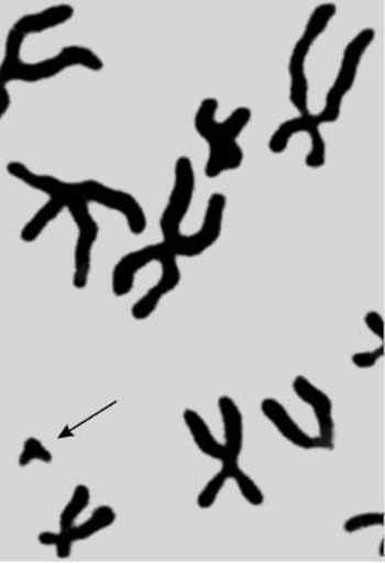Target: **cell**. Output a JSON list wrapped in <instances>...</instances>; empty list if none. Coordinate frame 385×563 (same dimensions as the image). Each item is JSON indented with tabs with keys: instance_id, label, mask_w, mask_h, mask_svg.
<instances>
[{
	"instance_id": "cell-16",
	"label": "cell",
	"mask_w": 385,
	"mask_h": 563,
	"mask_svg": "<svg viewBox=\"0 0 385 563\" xmlns=\"http://www.w3.org/2000/svg\"><path fill=\"white\" fill-rule=\"evenodd\" d=\"M89 504L90 489L88 485H76L74 495H72L69 503H67L65 508H63L61 519H58L61 531H66L74 528L77 519H79L81 512H84L86 508L89 507Z\"/></svg>"
},
{
	"instance_id": "cell-22",
	"label": "cell",
	"mask_w": 385,
	"mask_h": 563,
	"mask_svg": "<svg viewBox=\"0 0 385 563\" xmlns=\"http://www.w3.org/2000/svg\"><path fill=\"white\" fill-rule=\"evenodd\" d=\"M380 556L384 558V540L382 542V547H380Z\"/></svg>"
},
{
	"instance_id": "cell-14",
	"label": "cell",
	"mask_w": 385,
	"mask_h": 563,
	"mask_svg": "<svg viewBox=\"0 0 385 563\" xmlns=\"http://www.w3.org/2000/svg\"><path fill=\"white\" fill-rule=\"evenodd\" d=\"M184 421L199 451L208 457L216 459V461H223L226 453L224 443L219 442V440L215 438V434L211 433L210 427L207 426L201 415H198V412L191 410V408H187V410L184 411Z\"/></svg>"
},
{
	"instance_id": "cell-10",
	"label": "cell",
	"mask_w": 385,
	"mask_h": 563,
	"mask_svg": "<svg viewBox=\"0 0 385 563\" xmlns=\"http://www.w3.org/2000/svg\"><path fill=\"white\" fill-rule=\"evenodd\" d=\"M262 415L279 431L287 442L302 451H333L334 443L326 442L320 435L307 434L288 415L287 408L275 398H265L261 404Z\"/></svg>"
},
{
	"instance_id": "cell-8",
	"label": "cell",
	"mask_w": 385,
	"mask_h": 563,
	"mask_svg": "<svg viewBox=\"0 0 385 563\" xmlns=\"http://www.w3.org/2000/svg\"><path fill=\"white\" fill-rule=\"evenodd\" d=\"M66 190L84 199L88 203H98L125 218L127 225L134 235L143 234L147 230V218L143 207L133 195L124 190L110 188L97 180L63 181Z\"/></svg>"
},
{
	"instance_id": "cell-21",
	"label": "cell",
	"mask_w": 385,
	"mask_h": 563,
	"mask_svg": "<svg viewBox=\"0 0 385 563\" xmlns=\"http://www.w3.org/2000/svg\"><path fill=\"white\" fill-rule=\"evenodd\" d=\"M12 99L11 93L7 89V86H0V121L7 115L9 108H11Z\"/></svg>"
},
{
	"instance_id": "cell-20",
	"label": "cell",
	"mask_w": 385,
	"mask_h": 563,
	"mask_svg": "<svg viewBox=\"0 0 385 563\" xmlns=\"http://www.w3.org/2000/svg\"><path fill=\"white\" fill-rule=\"evenodd\" d=\"M365 325L369 327L371 333L377 335L380 340L385 338V327L383 316L378 311H369L364 317Z\"/></svg>"
},
{
	"instance_id": "cell-18",
	"label": "cell",
	"mask_w": 385,
	"mask_h": 563,
	"mask_svg": "<svg viewBox=\"0 0 385 563\" xmlns=\"http://www.w3.org/2000/svg\"><path fill=\"white\" fill-rule=\"evenodd\" d=\"M384 525V512H362V515H356L348 519L345 523H343V530H345L348 534H353L365 529L383 528Z\"/></svg>"
},
{
	"instance_id": "cell-17",
	"label": "cell",
	"mask_w": 385,
	"mask_h": 563,
	"mask_svg": "<svg viewBox=\"0 0 385 563\" xmlns=\"http://www.w3.org/2000/svg\"><path fill=\"white\" fill-rule=\"evenodd\" d=\"M53 459V453L44 446L40 439L29 438L25 440L24 446H22L20 457H18V465L26 467L34 462L47 463L50 465Z\"/></svg>"
},
{
	"instance_id": "cell-11",
	"label": "cell",
	"mask_w": 385,
	"mask_h": 563,
	"mask_svg": "<svg viewBox=\"0 0 385 563\" xmlns=\"http://www.w3.org/2000/svg\"><path fill=\"white\" fill-rule=\"evenodd\" d=\"M158 265L162 266V276L157 284L148 289L144 294L143 298H140L138 302L131 308V316L134 320L143 321L147 320L148 317L157 310L158 303H161L163 297L170 294L172 290L178 288L183 275L178 265V256L169 247L166 246L165 252L158 257Z\"/></svg>"
},
{
	"instance_id": "cell-2",
	"label": "cell",
	"mask_w": 385,
	"mask_h": 563,
	"mask_svg": "<svg viewBox=\"0 0 385 563\" xmlns=\"http://www.w3.org/2000/svg\"><path fill=\"white\" fill-rule=\"evenodd\" d=\"M375 31L373 29L362 30L353 36L351 43L343 52L341 69H339L337 79H334L332 88L326 95V106L323 111L317 115H298L293 120L285 121L278 126L274 135L271 137L272 147L284 152L288 147L289 140L294 135L306 133L311 140V150H321L324 147L326 141L320 133V126L324 124H333L341 117L343 99L351 92L355 85L358 69H360L362 57L374 43Z\"/></svg>"
},
{
	"instance_id": "cell-9",
	"label": "cell",
	"mask_w": 385,
	"mask_h": 563,
	"mask_svg": "<svg viewBox=\"0 0 385 563\" xmlns=\"http://www.w3.org/2000/svg\"><path fill=\"white\" fill-rule=\"evenodd\" d=\"M117 521V512L110 506L98 507L92 516L84 523L75 525L74 528L66 531H41L38 543L41 547H52L56 549L58 560H69L75 543L84 542L101 533L102 530L111 528Z\"/></svg>"
},
{
	"instance_id": "cell-4",
	"label": "cell",
	"mask_w": 385,
	"mask_h": 563,
	"mask_svg": "<svg viewBox=\"0 0 385 563\" xmlns=\"http://www.w3.org/2000/svg\"><path fill=\"white\" fill-rule=\"evenodd\" d=\"M219 410L224 427L226 453L223 461H221L223 467H221L219 474L208 481L201 494L198 495V507L201 510H208V508L215 506L221 489L229 481H234L240 494L251 506L260 507L265 503V495L257 487L255 481L240 467L239 463L244 439L242 411H240L234 399L228 397V395L219 398Z\"/></svg>"
},
{
	"instance_id": "cell-15",
	"label": "cell",
	"mask_w": 385,
	"mask_h": 563,
	"mask_svg": "<svg viewBox=\"0 0 385 563\" xmlns=\"http://www.w3.org/2000/svg\"><path fill=\"white\" fill-rule=\"evenodd\" d=\"M50 201L45 202L43 207L40 208L38 212L35 213L33 218L21 231V240L24 243H34L37 242L40 235L44 233V230L47 229L50 224L58 216L63 210H66L65 202L62 201V198L58 197H48Z\"/></svg>"
},
{
	"instance_id": "cell-1",
	"label": "cell",
	"mask_w": 385,
	"mask_h": 563,
	"mask_svg": "<svg viewBox=\"0 0 385 563\" xmlns=\"http://www.w3.org/2000/svg\"><path fill=\"white\" fill-rule=\"evenodd\" d=\"M195 172L191 158L179 157L175 165V184L169 202L162 213L161 231L163 243L178 257H198L219 242L223 231V220L228 198L223 194H212L208 199L206 217L201 230L191 235L180 231L195 194Z\"/></svg>"
},
{
	"instance_id": "cell-13",
	"label": "cell",
	"mask_w": 385,
	"mask_h": 563,
	"mask_svg": "<svg viewBox=\"0 0 385 563\" xmlns=\"http://www.w3.org/2000/svg\"><path fill=\"white\" fill-rule=\"evenodd\" d=\"M75 15V8L70 4H56L37 13H29L13 24L12 30L24 36L41 34L44 31L57 29L67 24Z\"/></svg>"
},
{
	"instance_id": "cell-12",
	"label": "cell",
	"mask_w": 385,
	"mask_h": 563,
	"mask_svg": "<svg viewBox=\"0 0 385 563\" xmlns=\"http://www.w3.org/2000/svg\"><path fill=\"white\" fill-rule=\"evenodd\" d=\"M293 390L315 412L320 438L324 439L326 442L334 443L337 426H334L333 404L329 395L317 388L311 380L302 375H298L294 379Z\"/></svg>"
},
{
	"instance_id": "cell-19",
	"label": "cell",
	"mask_w": 385,
	"mask_h": 563,
	"mask_svg": "<svg viewBox=\"0 0 385 563\" xmlns=\"http://www.w3.org/2000/svg\"><path fill=\"white\" fill-rule=\"evenodd\" d=\"M385 354L384 343L382 346L375 349V351L369 352H356L352 356V363L358 369H371V367L377 365L378 361H382Z\"/></svg>"
},
{
	"instance_id": "cell-3",
	"label": "cell",
	"mask_w": 385,
	"mask_h": 563,
	"mask_svg": "<svg viewBox=\"0 0 385 563\" xmlns=\"http://www.w3.org/2000/svg\"><path fill=\"white\" fill-rule=\"evenodd\" d=\"M7 172L16 180L30 186L31 189L38 190L47 197L62 198V201L65 202L66 210L70 211L77 227L74 286L76 289H85L89 284L92 250L99 235V225L89 211V203L66 190L63 180L54 176L34 174L24 163H8Z\"/></svg>"
},
{
	"instance_id": "cell-5",
	"label": "cell",
	"mask_w": 385,
	"mask_h": 563,
	"mask_svg": "<svg viewBox=\"0 0 385 563\" xmlns=\"http://www.w3.org/2000/svg\"><path fill=\"white\" fill-rule=\"evenodd\" d=\"M217 111L219 101L207 98L195 115V130L210 147L206 165V176L210 179H216L226 172L238 170L242 166L244 153L238 139L252 120V111L246 107L235 109L223 122L216 120Z\"/></svg>"
},
{
	"instance_id": "cell-6",
	"label": "cell",
	"mask_w": 385,
	"mask_h": 563,
	"mask_svg": "<svg viewBox=\"0 0 385 563\" xmlns=\"http://www.w3.org/2000/svg\"><path fill=\"white\" fill-rule=\"evenodd\" d=\"M24 36L11 30L4 44V56L0 65V84L7 86L11 81L24 84H38V81L53 79L70 67H85L92 71H101L103 62L97 53L81 45H67L56 56L45 58L37 63L22 62L21 49Z\"/></svg>"
},
{
	"instance_id": "cell-7",
	"label": "cell",
	"mask_w": 385,
	"mask_h": 563,
	"mask_svg": "<svg viewBox=\"0 0 385 563\" xmlns=\"http://www.w3.org/2000/svg\"><path fill=\"white\" fill-rule=\"evenodd\" d=\"M338 8L333 3L319 4L312 11L306 25L305 33L294 45L292 58H289V101L297 109L300 115H307L308 111V79L306 73V63L310 56L311 47L317 38L328 30L330 22L337 16Z\"/></svg>"
},
{
	"instance_id": "cell-23",
	"label": "cell",
	"mask_w": 385,
	"mask_h": 563,
	"mask_svg": "<svg viewBox=\"0 0 385 563\" xmlns=\"http://www.w3.org/2000/svg\"><path fill=\"white\" fill-rule=\"evenodd\" d=\"M0 86H3L2 84H0Z\"/></svg>"
}]
</instances>
